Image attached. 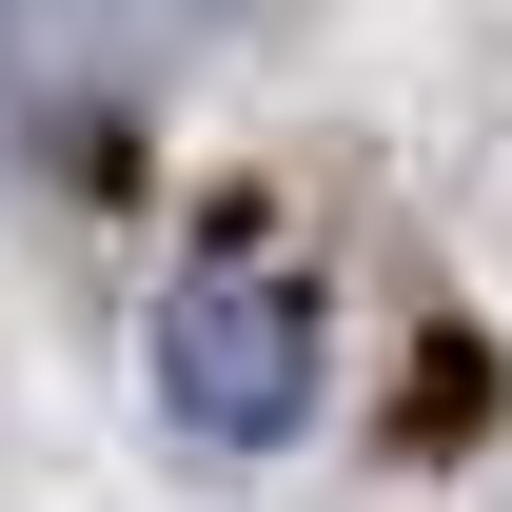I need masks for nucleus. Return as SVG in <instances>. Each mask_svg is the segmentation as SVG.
I'll use <instances>...</instances> for the list:
<instances>
[{"label": "nucleus", "mask_w": 512, "mask_h": 512, "mask_svg": "<svg viewBox=\"0 0 512 512\" xmlns=\"http://www.w3.org/2000/svg\"><path fill=\"white\" fill-rule=\"evenodd\" d=\"M316 394H335V355H316V296L276 256H197L178 296H158V414L197 453H296Z\"/></svg>", "instance_id": "f257e3e1"}]
</instances>
